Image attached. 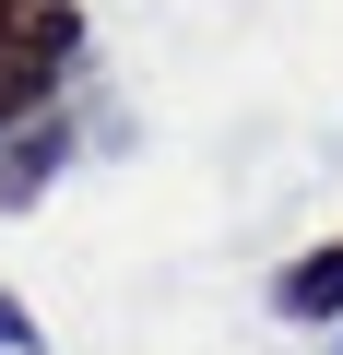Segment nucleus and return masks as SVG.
I'll list each match as a JSON object with an SVG mask.
<instances>
[{"label":"nucleus","instance_id":"nucleus-4","mask_svg":"<svg viewBox=\"0 0 343 355\" xmlns=\"http://www.w3.org/2000/svg\"><path fill=\"white\" fill-rule=\"evenodd\" d=\"M0 355H48V331H36V308L0 284Z\"/></svg>","mask_w":343,"mask_h":355},{"label":"nucleus","instance_id":"nucleus-2","mask_svg":"<svg viewBox=\"0 0 343 355\" xmlns=\"http://www.w3.org/2000/svg\"><path fill=\"white\" fill-rule=\"evenodd\" d=\"M60 166H71V107H60V119H36V130H12V142H0V214H36Z\"/></svg>","mask_w":343,"mask_h":355},{"label":"nucleus","instance_id":"nucleus-1","mask_svg":"<svg viewBox=\"0 0 343 355\" xmlns=\"http://www.w3.org/2000/svg\"><path fill=\"white\" fill-rule=\"evenodd\" d=\"M83 71V0H0V142L71 107Z\"/></svg>","mask_w":343,"mask_h":355},{"label":"nucleus","instance_id":"nucleus-5","mask_svg":"<svg viewBox=\"0 0 343 355\" xmlns=\"http://www.w3.org/2000/svg\"><path fill=\"white\" fill-rule=\"evenodd\" d=\"M331 355H343V343H331Z\"/></svg>","mask_w":343,"mask_h":355},{"label":"nucleus","instance_id":"nucleus-3","mask_svg":"<svg viewBox=\"0 0 343 355\" xmlns=\"http://www.w3.org/2000/svg\"><path fill=\"white\" fill-rule=\"evenodd\" d=\"M272 308H284L296 331H343V237L296 249V261H284V284H272Z\"/></svg>","mask_w":343,"mask_h":355}]
</instances>
